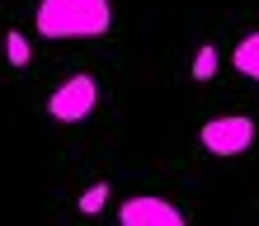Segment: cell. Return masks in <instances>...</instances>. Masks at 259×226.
Returning <instances> with one entry per match:
<instances>
[{"instance_id":"1","label":"cell","mask_w":259,"mask_h":226,"mask_svg":"<svg viewBox=\"0 0 259 226\" xmlns=\"http://www.w3.org/2000/svg\"><path fill=\"white\" fill-rule=\"evenodd\" d=\"M113 24L109 0H38L42 38H104Z\"/></svg>"},{"instance_id":"2","label":"cell","mask_w":259,"mask_h":226,"mask_svg":"<svg viewBox=\"0 0 259 226\" xmlns=\"http://www.w3.org/2000/svg\"><path fill=\"white\" fill-rule=\"evenodd\" d=\"M207 156H245L254 146V118L245 113H226V118H207L203 132H198Z\"/></svg>"},{"instance_id":"7","label":"cell","mask_w":259,"mask_h":226,"mask_svg":"<svg viewBox=\"0 0 259 226\" xmlns=\"http://www.w3.org/2000/svg\"><path fill=\"white\" fill-rule=\"evenodd\" d=\"M217 75V48L212 42H203L198 48V57H193V80H212Z\"/></svg>"},{"instance_id":"4","label":"cell","mask_w":259,"mask_h":226,"mask_svg":"<svg viewBox=\"0 0 259 226\" xmlns=\"http://www.w3.org/2000/svg\"><path fill=\"white\" fill-rule=\"evenodd\" d=\"M118 221L123 226H184V212L175 203L156 198V193H137L118 207Z\"/></svg>"},{"instance_id":"3","label":"cell","mask_w":259,"mask_h":226,"mask_svg":"<svg viewBox=\"0 0 259 226\" xmlns=\"http://www.w3.org/2000/svg\"><path fill=\"white\" fill-rule=\"evenodd\" d=\"M95 104H99V85H95V75L75 71L62 89H52L48 113L57 118V123H85V118L95 113Z\"/></svg>"},{"instance_id":"5","label":"cell","mask_w":259,"mask_h":226,"mask_svg":"<svg viewBox=\"0 0 259 226\" xmlns=\"http://www.w3.org/2000/svg\"><path fill=\"white\" fill-rule=\"evenodd\" d=\"M231 66H236L240 75H250V80H259V33H245V38L236 42Z\"/></svg>"},{"instance_id":"6","label":"cell","mask_w":259,"mask_h":226,"mask_svg":"<svg viewBox=\"0 0 259 226\" xmlns=\"http://www.w3.org/2000/svg\"><path fill=\"white\" fill-rule=\"evenodd\" d=\"M109 184H104V179H99V184H90L85 193H80V217H95V212H104V203H109Z\"/></svg>"},{"instance_id":"8","label":"cell","mask_w":259,"mask_h":226,"mask_svg":"<svg viewBox=\"0 0 259 226\" xmlns=\"http://www.w3.org/2000/svg\"><path fill=\"white\" fill-rule=\"evenodd\" d=\"M5 57H10V66H28V38L19 33V28L5 33Z\"/></svg>"}]
</instances>
